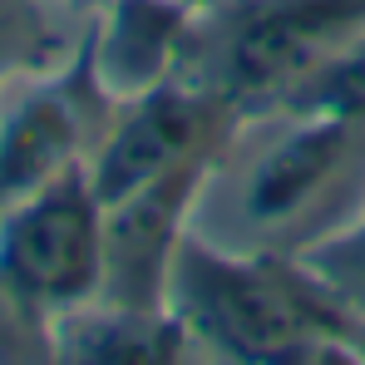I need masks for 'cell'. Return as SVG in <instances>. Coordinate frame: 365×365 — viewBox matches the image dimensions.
Masks as SVG:
<instances>
[{
	"mask_svg": "<svg viewBox=\"0 0 365 365\" xmlns=\"http://www.w3.org/2000/svg\"><path fill=\"white\" fill-rule=\"evenodd\" d=\"M114 99L94 84L84 45L74 60L15 79L0 94V212L79 168Z\"/></svg>",
	"mask_w": 365,
	"mask_h": 365,
	"instance_id": "obj_6",
	"label": "cell"
},
{
	"mask_svg": "<svg viewBox=\"0 0 365 365\" xmlns=\"http://www.w3.org/2000/svg\"><path fill=\"white\" fill-rule=\"evenodd\" d=\"M0 282L50 321L99 297L104 282V202L89 168H69L10 212H0Z\"/></svg>",
	"mask_w": 365,
	"mask_h": 365,
	"instance_id": "obj_4",
	"label": "cell"
},
{
	"mask_svg": "<svg viewBox=\"0 0 365 365\" xmlns=\"http://www.w3.org/2000/svg\"><path fill=\"white\" fill-rule=\"evenodd\" d=\"M74 5H84V10H94V5H99V0H74Z\"/></svg>",
	"mask_w": 365,
	"mask_h": 365,
	"instance_id": "obj_14",
	"label": "cell"
},
{
	"mask_svg": "<svg viewBox=\"0 0 365 365\" xmlns=\"http://www.w3.org/2000/svg\"><path fill=\"white\" fill-rule=\"evenodd\" d=\"M168 311L192 365H365V326L297 257H237L187 232Z\"/></svg>",
	"mask_w": 365,
	"mask_h": 365,
	"instance_id": "obj_2",
	"label": "cell"
},
{
	"mask_svg": "<svg viewBox=\"0 0 365 365\" xmlns=\"http://www.w3.org/2000/svg\"><path fill=\"white\" fill-rule=\"evenodd\" d=\"M197 0H99L89 10L84 60L94 84L119 104L178 74Z\"/></svg>",
	"mask_w": 365,
	"mask_h": 365,
	"instance_id": "obj_8",
	"label": "cell"
},
{
	"mask_svg": "<svg viewBox=\"0 0 365 365\" xmlns=\"http://www.w3.org/2000/svg\"><path fill=\"white\" fill-rule=\"evenodd\" d=\"M207 163L178 168L104 207V282L99 302L133 311H168V277L187 237L192 197Z\"/></svg>",
	"mask_w": 365,
	"mask_h": 365,
	"instance_id": "obj_7",
	"label": "cell"
},
{
	"mask_svg": "<svg viewBox=\"0 0 365 365\" xmlns=\"http://www.w3.org/2000/svg\"><path fill=\"white\" fill-rule=\"evenodd\" d=\"M55 361V331L40 306H30L10 282H0V365Z\"/></svg>",
	"mask_w": 365,
	"mask_h": 365,
	"instance_id": "obj_12",
	"label": "cell"
},
{
	"mask_svg": "<svg viewBox=\"0 0 365 365\" xmlns=\"http://www.w3.org/2000/svg\"><path fill=\"white\" fill-rule=\"evenodd\" d=\"M55 361L64 365H182L192 361L173 311H133L114 302L69 306L50 321Z\"/></svg>",
	"mask_w": 365,
	"mask_h": 365,
	"instance_id": "obj_9",
	"label": "cell"
},
{
	"mask_svg": "<svg viewBox=\"0 0 365 365\" xmlns=\"http://www.w3.org/2000/svg\"><path fill=\"white\" fill-rule=\"evenodd\" d=\"M297 262L365 326V207L346 227H336L331 237L306 247Z\"/></svg>",
	"mask_w": 365,
	"mask_h": 365,
	"instance_id": "obj_11",
	"label": "cell"
},
{
	"mask_svg": "<svg viewBox=\"0 0 365 365\" xmlns=\"http://www.w3.org/2000/svg\"><path fill=\"white\" fill-rule=\"evenodd\" d=\"M365 30V0H197L178 79L232 114L297 99Z\"/></svg>",
	"mask_w": 365,
	"mask_h": 365,
	"instance_id": "obj_3",
	"label": "cell"
},
{
	"mask_svg": "<svg viewBox=\"0 0 365 365\" xmlns=\"http://www.w3.org/2000/svg\"><path fill=\"white\" fill-rule=\"evenodd\" d=\"M287 104H311V109H336V114L365 119V30Z\"/></svg>",
	"mask_w": 365,
	"mask_h": 365,
	"instance_id": "obj_13",
	"label": "cell"
},
{
	"mask_svg": "<svg viewBox=\"0 0 365 365\" xmlns=\"http://www.w3.org/2000/svg\"><path fill=\"white\" fill-rule=\"evenodd\" d=\"M365 207V119L277 104L237 114L207 158L187 232L237 257H302Z\"/></svg>",
	"mask_w": 365,
	"mask_h": 365,
	"instance_id": "obj_1",
	"label": "cell"
},
{
	"mask_svg": "<svg viewBox=\"0 0 365 365\" xmlns=\"http://www.w3.org/2000/svg\"><path fill=\"white\" fill-rule=\"evenodd\" d=\"M89 35V10L74 0H0V94L40 69L74 60Z\"/></svg>",
	"mask_w": 365,
	"mask_h": 365,
	"instance_id": "obj_10",
	"label": "cell"
},
{
	"mask_svg": "<svg viewBox=\"0 0 365 365\" xmlns=\"http://www.w3.org/2000/svg\"><path fill=\"white\" fill-rule=\"evenodd\" d=\"M232 123H237V114L222 99H212L207 89L173 74V79H163L133 99H119L109 109V119L84 158L89 182H94L99 202L109 207L178 168L207 163Z\"/></svg>",
	"mask_w": 365,
	"mask_h": 365,
	"instance_id": "obj_5",
	"label": "cell"
}]
</instances>
